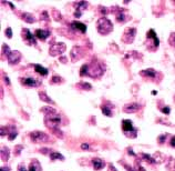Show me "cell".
<instances>
[{"label": "cell", "mask_w": 175, "mask_h": 171, "mask_svg": "<svg viewBox=\"0 0 175 171\" xmlns=\"http://www.w3.org/2000/svg\"><path fill=\"white\" fill-rule=\"evenodd\" d=\"M97 28L100 34H109L113 30V23L108 18H100L97 22Z\"/></svg>", "instance_id": "6da1fadb"}, {"label": "cell", "mask_w": 175, "mask_h": 171, "mask_svg": "<svg viewBox=\"0 0 175 171\" xmlns=\"http://www.w3.org/2000/svg\"><path fill=\"white\" fill-rule=\"evenodd\" d=\"M44 122H46V125L48 126L50 129L56 130L57 128L59 127V125H60L61 117L56 112V110H54L53 112L46 115V120H44Z\"/></svg>", "instance_id": "7a4b0ae2"}, {"label": "cell", "mask_w": 175, "mask_h": 171, "mask_svg": "<svg viewBox=\"0 0 175 171\" xmlns=\"http://www.w3.org/2000/svg\"><path fill=\"white\" fill-rule=\"evenodd\" d=\"M122 129H123L124 133L129 136L130 138H136L138 136V129L133 127L131 120H123L122 121Z\"/></svg>", "instance_id": "3957f363"}, {"label": "cell", "mask_w": 175, "mask_h": 171, "mask_svg": "<svg viewBox=\"0 0 175 171\" xmlns=\"http://www.w3.org/2000/svg\"><path fill=\"white\" fill-rule=\"evenodd\" d=\"M30 138L33 142H37V143H46L50 140L49 136L44 132L41 131H33L30 133Z\"/></svg>", "instance_id": "277c9868"}, {"label": "cell", "mask_w": 175, "mask_h": 171, "mask_svg": "<svg viewBox=\"0 0 175 171\" xmlns=\"http://www.w3.org/2000/svg\"><path fill=\"white\" fill-rule=\"evenodd\" d=\"M66 48H67V46L63 42H56V44H53L50 47L49 54L53 57H57V56H59V54H63V52L66 51Z\"/></svg>", "instance_id": "5b68a950"}, {"label": "cell", "mask_w": 175, "mask_h": 171, "mask_svg": "<svg viewBox=\"0 0 175 171\" xmlns=\"http://www.w3.org/2000/svg\"><path fill=\"white\" fill-rule=\"evenodd\" d=\"M135 34H136L135 28H128V29H125V32H124V34H123V41L125 42V44H131V42H133Z\"/></svg>", "instance_id": "8992f818"}, {"label": "cell", "mask_w": 175, "mask_h": 171, "mask_svg": "<svg viewBox=\"0 0 175 171\" xmlns=\"http://www.w3.org/2000/svg\"><path fill=\"white\" fill-rule=\"evenodd\" d=\"M7 59L10 65H16L21 60V54L18 50H13V51L10 52L9 56L7 57Z\"/></svg>", "instance_id": "52a82bcc"}, {"label": "cell", "mask_w": 175, "mask_h": 171, "mask_svg": "<svg viewBox=\"0 0 175 171\" xmlns=\"http://www.w3.org/2000/svg\"><path fill=\"white\" fill-rule=\"evenodd\" d=\"M70 56H71V60H72L73 62H76L79 59L82 58V56H83L82 49H81L80 47H73L72 50H71Z\"/></svg>", "instance_id": "ba28073f"}, {"label": "cell", "mask_w": 175, "mask_h": 171, "mask_svg": "<svg viewBox=\"0 0 175 171\" xmlns=\"http://www.w3.org/2000/svg\"><path fill=\"white\" fill-rule=\"evenodd\" d=\"M21 82L22 85L28 86V87H39L40 86V81H38L37 79L32 78V77H27V78H21Z\"/></svg>", "instance_id": "9c48e42d"}, {"label": "cell", "mask_w": 175, "mask_h": 171, "mask_svg": "<svg viewBox=\"0 0 175 171\" xmlns=\"http://www.w3.org/2000/svg\"><path fill=\"white\" fill-rule=\"evenodd\" d=\"M76 13H74V17L80 18L81 15H82V10L87 9L88 8V3L87 1H79V3H76Z\"/></svg>", "instance_id": "30bf717a"}, {"label": "cell", "mask_w": 175, "mask_h": 171, "mask_svg": "<svg viewBox=\"0 0 175 171\" xmlns=\"http://www.w3.org/2000/svg\"><path fill=\"white\" fill-rule=\"evenodd\" d=\"M23 37H24V40L28 42V44H36L34 36L30 32L29 29H23Z\"/></svg>", "instance_id": "8fae6325"}, {"label": "cell", "mask_w": 175, "mask_h": 171, "mask_svg": "<svg viewBox=\"0 0 175 171\" xmlns=\"http://www.w3.org/2000/svg\"><path fill=\"white\" fill-rule=\"evenodd\" d=\"M51 34V32L49 31V30H42V29H37L36 30V34L34 36L40 40H46L49 36Z\"/></svg>", "instance_id": "7c38bea8"}, {"label": "cell", "mask_w": 175, "mask_h": 171, "mask_svg": "<svg viewBox=\"0 0 175 171\" xmlns=\"http://www.w3.org/2000/svg\"><path fill=\"white\" fill-rule=\"evenodd\" d=\"M140 109V106L138 105V103L135 102H132V103H128L125 107H124V111L127 113H133V112H136L138 110Z\"/></svg>", "instance_id": "4fadbf2b"}, {"label": "cell", "mask_w": 175, "mask_h": 171, "mask_svg": "<svg viewBox=\"0 0 175 171\" xmlns=\"http://www.w3.org/2000/svg\"><path fill=\"white\" fill-rule=\"evenodd\" d=\"M71 27H72L74 30H79V31L82 32V34H84V32L87 31V26H85L84 23H82V22L74 21L71 23Z\"/></svg>", "instance_id": "5bb4252c"}, {"label": "cell", "mask_w": 175, "mask_h": 171, "mask_svg": "<svg viewBox=\"0 0 175 171\" xmlns=\"http://www.w3.org/2000/svg\"><path fill=\"white\" fill-rule=\"evenodd\" d=\"M148 39H152L154 41V46L155 47H158V44H160V41H158V36L155 34V31H154L153 29H150L148 32Z\"/></svg>", "instance_id": "9a60e30c"}, {"label": "cell", "mask_w": 175, "mask_h": 171, "mask_svg": "<svg viewBox=\"0 0 175 171\" xmlns=\"http://www.w3.org/2000/svg\"><path fill=\"white\" fill-rule=\"evenodd\" d=\"M92 164H93V168H94L95 170H101V169L104 168V161L101 160V159H99V158L93 159Z\"/></svg>", "instance_id": "2e32d148"}, {"label": "cell", "mask_w": 175, "mask_h": 171, "mask_svg": "<svg viewBox=\"0 0 175 171\" xmlns=\"http://www.w3.org/2000/svg\"><path fill=\"white\" fill-rule=\"evenodd\" d=\"M21 17H22V19H23L26 22H28V23H33V22H36V18H34L31 13H29V12H24V13H22Z\"/></svg>", "instance_id": "e0dca14e"}, {"label": "cell", "mask_w": 175, "mask_h": 171, "mask_svg": "<svg viewBox=\"0 0 175 171\" xmlns=\"http://www.w3.org/2000/svg\"><path fill=\"white\" fill-rule=\"evenodd\" d=\"M33 68H34V70H36V72H38L39 75H41V76H47V75H48V69L40 66V65H33Z\"/></svg>", "instance_id": "ac0fdd59"}, {"label": "cell", "mask_w": 175, "mask_h": 171, "mask_svg": "<svg viewBox=\"0 0 175 171\" xmlns=\"http://www.w3.org/2000/svg\"><path fill=\"white\" fill-rule=\"evenodd\" d=\"M29 171H41V166H40L38 160H33V161L30 163Z\"/></svg>", "instance_id": "d6986e66"}, {"label": "cell", "mask_w": 175, "mask_h": 171, "mask_svg": "<svg viewBox=\"0 0 175 171\" xmlns=\"http://www.w3.org/2000/svg\"><path fill=\"white\" fill-rule=\"evenodd\" d=\"M141 75L142 76H145V77H150V78H154V77L156 76V72H155V70H153V69H146V70L141 71Z\"/></svg>", "instance_id": "ffe728a7"}, {"label": "cell", "mask_w": 175, "mask_h": 171, "mask_svg": "<svg viewBox=\"0 0 175 171\" xmlns=\"http://www.w3.org/2000/svg\"><path fill=\"white\" fill-rule=\"evenodd\" d=\"M9 154H10L9 149L2 147V148H1V158H2L3 161H7L8 159H9Z\"/></svg>", "instance_id": "44dd1931"}, {"label": "cell", "mask_w": 175, "mask_h": 171, "mask_svg": "<svg viewBox=\"0 0 175 171\" xmlns=\"http://www.w3.org/2000/svg\"><path fill=\"white\" fill-rule=\"evenodd\" d=\"M39 97L40 99H41L42 101H44V102H48V103H54V101L52 100L51 98H49L48 96H47L46 92H39Z\"/></svg>", "instance_id": "7402d4cb"}, {"label": "cell", "mask_w": 175, "mask_h": 171, "mask_svg": "<svg viewBox=\"0 0 175 171\" xmlns=\"http://www.w3.org/2000/svg\"><path fill=\"white\" fill-rule=\"evenodd\" d=\"M50 159H51V160H57V159L64 160V157L61 153H59V152H51V153H50Z\"/></svg>", "instance_id": "603a6c76"}, {"label": "cell", "mask_w": 175, "mask_h": 171, "mask_svg": "<svg viewBox=\"0 0 175 171\" xmlns=\"http://www.w3.org/2000/svg\"><path fill=\"white\" fill-rule=\"evenodd\" d=\"M89 69H90V66L89 65H83L82 68L80 70V75L81 76H85V75H89Z\"/></svg>", "instance_id": "cb8c5ba5"}, {"label": "cell", "mask_w": 175, "mask_h": 171, "mask_svg": "<svg viewBox=\"0 0 175 171\" xmlns=\"http://www.w3.org/2000/svg\"><path fill=\"white\" fill-rule=\"evenodd\" d=\"M117 20L119 22H125V13L122 11L117 13Z\"/></svg>", "instance_id": "d4e9b609"}, {"label": "cell", "mask_w": 175, "mask_h": 171, "mask_svg": "<svg viewBox=\"0 0 175 171\" xmlns=\"http://www.w3.org/2000/svg\"><path fill=\"white\" fill-rule=\"evenodd\" d=\"M102 113H103V115H105V116H108V117H111V116H112L111 109H110V108H108V107H102Z\"/></svg>", "instance_id": "484cf974"}, {"label": "cell", "mask_w": 175, "mask_h": 171, "mask_svg": "<svg viewBox=\"0 0 175 171\" xmlns=\"http://www.w3.org/2000/svg\"><path fill=\"white\" fill-rule=\"evenodd\" d=\"M168 42H170L171 46L175 47V32H172L170 34V38H168Z\"/></svg>", "instance_id": "4316f807"}, {"label": "cell", "mask_w": 175, "mask_h": 171, "mask_svg": "<svg viewBox=\"0 0 175 171\" xmlns=\"http://www.w3.org/2000/svg\"><path fill=\"white\" fill-rule=\"evenodd\" d=\"M80 87L82 89H84V90H91V85L90 83H88V82H80Z\"/></svg>", "instance_id": "83f0119b"}, {"label": "cell", "mask_w": 175, "mask_h": 171, "mask_svg": "<svg viewBox=\"0 0 175 171\" xmlns=\"http://www.w3.org/2000/svg\"><path fill=\"white\" fill-rule=\"evenodd\" d=\"M2 51H3V54H6V56H9V54L11 51H10V49H9V46L8 44H2Z\"/></svg>", "instance_id": "f1b7e54d"}, {"label": "cell", "mask_w": 175, "mask_h": 171, "mask_svg": "<svg viewBox=\"0 0 175 171\" xmlns=\"http://www.w3.org/2000/svg\"><path fill=\"white\" fill-rule=\"evenodd\" d=\"M142 154H143V158L145 159L146 161H150V162H151V163H153V164L155 163V160H154V159L152 158V157L148 156V154H146V153H142Z\"/></svg>", "instance_id": "f546056e"}, {"label": "cell", "mask_w": 175, "mask_h": 171, "mask_svg": "<svg viewBox=\"0 0 175 171\" xmlns=\"http://www.w3.org/2000/svg\"><path fill=\"white\" fill-rule=\"evenodd\" d=\"M6 36H7L8 38H12V30H11V28H7V29H6Z\"/></svg>", "instance_id": "4dcf8cb0"}, {"label": "cell", "mask_w": 175, "mask_h": 171, "mask_svg": "<svg viewBox=\"0 0 175 171\" xmlns=\"http://www.w3.org/2000/svg\"><path fill=\"white\" fill-rule=\"evenodd\" d=\"M165 140H166L165 134H163V136H160V137H158V142H160V143H164V141H165Z\"/></svg>", "instance_id": "1f68e13d"}, {"label": "cell", "mask_w": 175, "mask_h": 171, "mask_svg": "<svg viewBox=\"0 0 175 171\" xmlns=\"http://www.w3.org/2000/svg\"><path fill=\"white\" fill-rule=\"evenodd\" d=\"M18 171H29V170H27L26 167H24V164L21 163V164H19V167H18Z\"/></svg>", "instance_id": "d6a6232c"}, {"label": "cell", "mask_w": 175, "mask_h": 171, "mask_svg": "<svg viewBox=\"0 0 175 171\" xmlns=\"http://www.w3.org/2000/svg\"><path fill=\"white\" fill-rule=\"evenodd\" d=\"M162 112H163V113H166V115H168V113H170V107H164V108H162Z\"/></svg>", "instance_id": "836d02e7"}, {"label": "cell", "mask_w": 175, "mask_h": 171, "mask_svg": "<svg viewBox=\"0 0 175 171\" xmlns=\"http://www.w3.org/2000/svg\"><path fill=\"white\" fill-rule=\"evenodd\" d=\"M89 148H90V147H89V144H88V143H82V144H81V149L88 150Z\"/></svg>", "instance_id": "e575fe53"}, {"label": "cell", "mask_w": 175, "mask_h": 171, "mask_svg": "<svg viewBox=\"0 0 175 171\" xmlns=\"http://www.w3.org/2000/svg\"><path fill=\"white\" fill-rule=\"evenodd\" d=\"M62 79L60 78V77H53V79H52V82H56V81H61Z\"/></svg>", "instance_id": "d590c367"}, {"label": "cell", "mask_w": 175, "mask_h": 171, "mask_svg": "<svg viewBox=\"0 0 175 171\" xmlns=\"http://www.w3.org/2000/svg\"><path fill=\"white\" fill-rule=\"evenodd\" d=\"M171 146L174 147V148H175V136L172 138V139H171Z\"/></svg>", "instance_id": "8d00e7d4"}, {"label": "cell", "mask_w": 175, "mask_h": 171, "mask_svg": "<svg viewBox=\"0 0 175 171\" xmlns=\"http://www.w3.org/2000/svg\"><path fill=\"white\" fill-rule=\"evenodd\" d=\"M125 169H127L128 171H134L133 169H132V168H130V167H129V166H127V164H125Z\"/></svg>", "instance_id": "74e56055"}, {"label": "cell", "mask_w": 175, "mask_h": 171, "mask_svg": "<svg viewBox=\"0 0 175 171\" xmlns=\"http://www.w3.org/2000/svg\"><path fill=\"white\" fill-rule=\"evenodd\" d=\"M1 171H10V169L6 168V167H2V168H1Z\"/></svg>", "instance_id": "f35d334b"}, {"label": "cell", "mask_w": 175, "mask_h": 171, "mask_svg": "<svg viewBox=\"0 0 175 171\" xmlns=\"http://www.w3.org/2000/svg\"><path fill=\"white\" fill-rule=\"evenodd\" d=\"M5 80H6V82H7V85H10V80L8 77H5Z\"/></svg>", "instance_id": "ab89813d"}]
</instances>
